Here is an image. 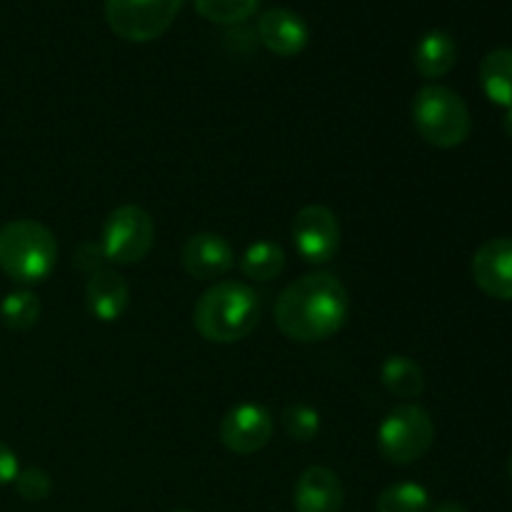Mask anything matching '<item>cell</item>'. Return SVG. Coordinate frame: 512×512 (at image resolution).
<instances>
[{
    "mask_svg": "<svg viewBox=\"0 0 512 512\" xmlns=\"http://www.w3.org/2000/svg\"><path fill=\"white\" fill-rule=\"evenodd\" d=\"M350 313L345 285L330 273L293 280L275 300V325L295 343H320L340 333Z\"/></svg>",
    "mask_w": 512,
    "mask_h": 512,
    "instance_id": "cell-1",
    "label": "cell"
},
{
    "mask_svg": "<svg viewBox=\"0 0 512 512\" xmlns=\"http://www.w3.org/2000/svg\"><path fill=\"white\" fill-rule=\"evenodd\" d=\"M260 323V298L240 280H218L198 298L193 325L208 343L230 345L248 338Z\"/></svg>",
    "mask_w": 512,
    "mask_h": 512,
    "instance_id": "cell-2",
    "label": "cell"
},
{
    "mask_svg": "<svg viewBox=\"0 0 512 512\" xmlns=\"http://www.w3.org/2000/svg\"><path fill=\"white\" fill-rule=\"evenodd\" d=\"M58 240L53 230L30 218L10 220L0 228V270L13 283L38 285L58 265Z\"/></svg>",
    "mask_w": 512,
    "mask_h": 512,
    "instance_id": "cell-3",
    "label": "cell"
},
{
    "mask_svg": "<svg viewBox=\"0 0 512 512\" xmlns=\"http://www.w3.org/2000/svg\"><path fill=\"white\" fill-rule=\"evenodd\" d=\"M410 120L425 143L435 148H458L470 138V108L455 90L445 85H425L410 103Z\"/></svg>",
    "mask_w": 512,
    "mask_h": 512,
    "instance_id": "cell-4",
    "label": "cell"
},
{
    "mask_svg": "<svg viewBox=\"0 0 512 512\" xmlns=\"http://www.w3.org/2000/svg\"><path fill=\"white\" fill-rule=\"evenodd\" d=\"M378 453L393 465H413L430 453L435 423L418 403H403L390 410L378 428Z\"/></svg>",
    "mask_w": 512,
    "mask_h": 512,
    "instance_id": "cell-5",
    "label": "cell"
},
{
    "mask_svg": "<svg viewBox=\"0 0 512 512\" xmlns=\"http://www.w3.org/2000/svg\"><path fill=\"white\" fill-rule=\"evenodd\" d=\"M100 248L113 265L143 263L155 245V223L140 205H118L110 210L100 233Z\"/></svg>",
    "mask_w": 512,
    "mask_h": 512,
    "instance_id": "cell-6",
    "label": "cell"
},
{
    "mask_svg": "<svg viewBox=\"0 0 512 512\" xmlns=\"http://www.w3.org/2000/svg\"><path fill=\"white\" fill-rule=\"evenodd\" d=\"M185 0H105L108 28L128 43L160 38L183 10Z\"/></svg>",
    "mask_w": 512,
    "mask_h": 512,
    "instance_id": "cell-7",
    "label": "cell"
},
{
    "mask_svg": "<svg viewBox=\"0 0 512 512\" xmlns=\"http://www.w3.org/2000/svg\"><path fill=\"white\" fill-rule=\"evenodd\" d=\"M293 245L310 265H328L340 248V223L325 205H305L293 218Z\"/></svg>",
    "mask_w": 512,
    "mask_h": 512,
    "instance_id": "cell-8",
    "label": "cell"
},
{
    "mask_svg": "<svg viewBox=\"0 0 512 512\" xmlns=\"http://www.w3.org/2000/svg\"><path fill=\"white\" fill-rule=\"evenodd\" d=\"M273 415L260 403H240L220 420V443L235 455H253L273 438Z\"/></svg>",
    "mask_w": 512,
    "mask_h": 512,
    "instance_id": "cell-9",
    "label": "cell"
},
{
    "mask_svg": "<svg viewBox=\"0 0 512 512\" xmlns=\"http://www.w3.org/2000/svg\"><path fill=\"white\" fill-rule=\"evenodd\" d=\"M180 265L195 280H218L235 265V250L220 233H195L180 248Z\"/></svg>",
    "mask_w": 512,
    "mask_h": 512,
    "instance_id": "cell-10",
    "label": "cell"
},
{
    "mask_svg": "<svg viewBox=\"0 0 512 512\" xmlns=\"http://www.w3.org/2000/svg\"><path fill=\"white\" fill-rule=\"evenodd\" d=\"M473 280L485 295L512 300V238H493L473 255Z\"/></svg>",
    "mask_w": 512,
    "mask_h": 512,
    "instance_id": "cell-11",
    "label": "cell"
},
{
    "mask_svg": "<svg viewBox=\"0 0 512 512\" xmlns=\"http://www.w3.org/2000/svg\"><path fill=\"white\" fill-rule=\"evenodd\" d=\"M258 38L270 53L295 58L310 43V28L303 15L288 8H270L258 18Z\"/></svg>",
    "mask_w": 512,
    "mask_h": 512,
    "instance_id": "cell-12",
    "label": "cell"
},
{
    "mask_svg": "<svg viewBox=\"0 0 512 512\" xmlns=\"http://www.w3.org/2000/svg\"><path fill=\"white\" fill-rule=\"evenodd\" d=\"M343 503V483L333 470L323 465H310L300 473L293 490L295 512H340Z\"/></svg>",
    "mask_w": 512,
    "mask_h": 512,
    "instance_id": "cell-13",
    "label": "cell"
},
{
    "mask_svg": "<svg viewBox=\"0 0 512 512\" xmlns=\"http://www.w3.org/2000/svg\"><path fill=\"white\" fill-rule=\"evenodd\" d=\"M130 305V285L115 270L105 268L90 275L85 285V308L100 323H115Z\"/></svg>",
    "mask_w": 512,
    "mask_h": 512,
    "instance_id": "cell-14",
    "label": "cell"
},
{
    "mask_svg": "<svg viewBox=\"0 0 512 512\" xmlns=\"http://www.w3.org/2000/svg\"><path fill=\"white\" fill-rule=\"evenodd\" d=\"M458 63V43L445 30H430L418 40L413 50V65L423 78L438 80L448 75Z\"/></svg>",
    "mask_w": 512,
    "mask_h": 512,
    "instance_id": "cell-15",
    "label": "cell"
},
{
    "mask_svg": "<svg viewBox=\"0 0 512 512\" xmlns=\"http://www.w3.org/2000/svg\"><path fill=\"white\" fill-rule=\"evenodd\" d=\"M480 88L490 103L512 108V50L495 48L480 63Z\"/></svg>",
    "mask_w": 512,
    "mask_h": 512,
    "instance_id": "cell-16",
    "label": "cell"
},
{
    "mask_svg": "<svg viewBox=\"0 0 512 512\" xmlns=\"http://www.w3.org/2000/svg\"><path fill=\"white\" fill-rule=\"evenodd\" d=\"M380 383L390 395L403 400H415L425 393V375L408 355H390L380 365Z\"/></svg>",
    "mask_w": 512,
    "mask_h": 512,
    "instance_id": "cell-17",
    "label": "cell"
},
{
    "mask_svg": "<svg viewBox=\"0 0 512 512\" xmlns=\"http://www.w3.org/2000/svg\"><path fill=\"white\" fill-rule=\"evenodd\" d=\"M238 265L245 278L255 280V283H270V280L280 278V273L285 270V250L273 240H258L243 250Z\"/></svg>",
    "mask_w": 512,
    "mask_h": 512,
    "instance_id": "cell-18",
    "label": "cell"
},
{
    "mask_svg": "<svg viewBox=\"0 0 512 512\" xmlns=\"http://www.w3.org/2000/svg\"><path fill=\"white\" fill-rule=\"evenodd\" d=\"M43 305H40L38 295L30 293L28 288L13 290L0 303V323L13 333H28L38 325Z\"/></svg>",
    "mask_w": 512,
    "mask_h": 512,
    "instance_id": "cell-19",
    "label": "cell"
},
{
    "mask_svg": "<svg viewBox=\"0 0 512 512\" xmlns=\"http://www.w3.org/2000/svg\"><path fill=\"white\" fill-rule=\"evenodd\" d=\"M430 493L420 483H395L380 493L378 512H430Z\"/></svg>",
    "mask_w": 512,
    "mask_h": 512,
    "instance_id": "cell-20",
    "label": "cell"
},
{
    "mask_svg": "<svg viewBox=\"0 0 512 512\" xmlns=\"http://www.w3.org/2000/svg\"><path fill=\"white\" fill-rule=\"evenodd\" d=\"M263 0H193L195 10L215 25H238L248 20Z\"/></svg>",
    "mask_w": 512,
    "mask_h": 512,
    "instance_id": "cell-21",
    "label": "cell"
},
{
    "mask_svg": "<svg viewBox=\"0 0 512 512\" xmlns=\"http://www.w3.org/2000/svg\"><path fill=\"white\" fill-rule=\"evenodd\" d=\"M280 420H283L288 438H293L295 443H310L320 433V413L305 403L288 405L283 415H280Z\"/></svg>",
    "mask_w": 512,
    "mask_h": 512,
    "instance_id": "cell-22",
    "label": "cell"
},
{
    "mask_svg": "<svg viewBox=\"0 0 512 512\" xmlns=\"http://www.w3.org/2000/svg\"><path fill=\"white\" fill-rule=\"evenodd\" d=\"M15 490L28 503H43L53 493V480L43 468H23L15 475Z\"/></svg>",
    "mask_w": 512,
    "mask_h": 512,
    "instance_id": "cell-23",
    "label": "cell"
},
{
    "mask_svg": "<svg viewBox=\"0 0 512 512\" xmlns=\"http://www.w3.org/2000/svg\"><path fill=\"white\" fill-rule=\"evenodd\" d=\"M105 265H108V260H105V253L98 240H83V243H78V248L73 253V268H78L80 273H85L90 278V275L105 270Z\"/></svg>",
    "mask_w": 512,
    "mask_h": 512,
    "instance_id": "cell-24",
    "label": "cell"
},
{
    "mask_svg": "<svg viewBox=\"0 0 512 512\" xmlns=\"http://www.w3.org/2000/svg\"><path fill=\"white\" fill-rule=\"evenodd\" d=\"M20 473V463L18 455L8 448L5 443H0V488L8 483H13L15 475Z\"/></svg>",
    "mask_w": 512,
    "mask_h": 512,
    "instance_id": "cell-25",
    "label": "cell"
},
{
    "mask_svg": "<svg viewBox=\"0 0 512 512\" xmlns=\"http://www.w3.org/2000/svg\"><path fill=\"white\" fill-rule=\"evenodd\" d=\"M430 512H468V510H465V505L455 503V500H443V503H438L435 508H430Z\"/></svg>",
    "mask_w": 512,
    "mask_h": 512,
    "instance_id": "cell-26",
    "label": "cell"
},
{
    "mask_svg": "<svg viewBox=\"0 0 512 512\" xmlns=\"http://www.w3.org/2000/svg\"><path fill=\"white\" fill-rule=\"evenodd\" d=\"M503 130H505V135H508V138L512 140V108H508V113H505V118H503Z\"/></svg>",
    "mask_w": 512,
    "mask_h": 512,
    "instance_id": "cell-27",
    "label": "cell"
},
{
    "mask_svg": "<svg viewBox=\"0 0 512 512\" xmlns=\"http://www.w3.org/2000/svg\"><path fill=\"white\" fill-rule=\"evenodd\" d=\"M508 475H510V480H512V455H510V460H508Z\"/></svg>",
    "mask_w": 512,
    "mask_h": 512,
    "instance_id": "cell-28",
    "label": "cell"
},
{
    "mask_svg": "<svg viewBox=\"0 0 512 512\" xmlns=\"http://www.w3.org/2000/svg\"><path fill=\"white\" fill-rule=\"evenodd\" d=\"M173 512H193V510H185V508H180V510H173Z\"/></svg>",
    "mask_w": 512,
    "mask_h": 512,
    "instance_id": "cell-29",
    "label": "cell"
}]
</instances>
